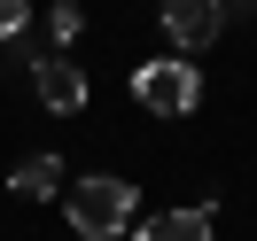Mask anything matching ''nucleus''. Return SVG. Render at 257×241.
Instances as JSON below:
<instances>
[{"label": "nucleus", "mask_w": 257, "mask_h": 241, "mask_svg": "<svg viewBox=\"0 0 257 241\" xmlns=\"http://www.w3.org/2000/svg\"><path fill=\"white\" fill-rule=\"evenodd\" d=\"M241 8H257V0H241Z\"/></svg>", "instance_id": "1a4fd4ad"}, {"label": "nucleus", "mask_w": 257, "mask_h": 241, "mask_svg": "<svg viewBox=\"0 0 257 241\" xmlns=\"http://www.w3.org/2000/svg\"><path fill=\"white\" fill-rule=\"evenodd\" d=\"M63 218H70L78 241H117L133 225V187L109 179V171H94V179H78V187H63Z\"/></svg>", "instance_id": "f257e3e1"}, {"label": "nucleus", "mask_w": 257, "mask_h": 241, "mask_svg": "<svg viewBox=\"0 0 257 241\" xmlns=\"http://www.w3.org/2000/svg\"><path fill=\"white\" fill-rule=\"evenodd\" d=\"M32 86H39V101H47L55 117H70V109H86V70L78 63H63V55H32Z\"/></svg>", "instance_id": "7ed1b4c3"}, {"label": "nucleus", "mask_w": 257, "mask_h": 241, "mask_svg": "<svg viewBox=\"0 0 257 241\" xmlns=\"http://www.w3.org/2000/svg\"><path fill=\"white\" fill-rule=\"evenodd\" d=\"M8 187H16L24 202H55V187H63V156H55V148H39V156H24L16 171H8Z\"/></svg>", "instance_id": "423d86ee"}, {"label": "nucleus", "mask_w": 257, "mask_h": 241, "mask_svg": "<svg viewBox=\"0 0 257 241\" xmlns=\"http://www.w3.org/2000/svg\"><path fill=\"white\" fill-rule=\"evenodd\" d=\"M78 32H86V8H78V0H55V16H47V39H55V47H70Z\"/></svg>", "instance_id": "0eeeda50"}, {"label": "nucleus", "mask_w": 257, "mask_h": 241, "mask_svg": "<svg viewBox=\"0 0 257 241\" xmlns=\"http://www.w3.org/2000/svg\"><path fill=\"white\" fill-rule=\"evenodd\" d=\"M24 24H32V0H0V39H24Z\"/></svg>", "instance_id": "6e6552de"}, {"label": "nucleus", "mask_w": 257, "mask_h": 241, "mask_svg": "<svg viewBox=\"0 0 257 241\" xmlns=\"http://www.w3.org/2000/svg\"><path fill=\"white\" fill-rule=\"evenodd\" d=\"M133 241H210V202H187V210H164V218L133 225Z\"/></svg>", "instance_id": "39448f33"}, {"label": "nucleus", "mask_w": 257, "mask_h": 241, "mask_svg": "<svg viewBox=\"0 0 257 241\" xmlns=\"http://www.w3.org/2000/svg\"><path fill=\"white\" fill-rule=\"evenodd\" d=\"M156 16H164V32H172V47H210L218 24H226V0H164Z\"/></svg>", "instance_id": "20e7f679"}, {"label": "nucleus", "mask_w": 257, "mask_h": 241, "mask_svg": "<svg viewBox=\"0 0 257 241\" xmlns=\"http://www.w3.org/2000/svg\"><path fill=\"white\" fill-rule=\"evenodd\" d=\"M133 101H141L148 117H187L195 101H203V70H195V63H179V55L141 63V70H133Z\"/></svg>", "instance_id": "f03ea898"}]
</instances>
